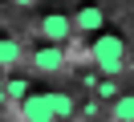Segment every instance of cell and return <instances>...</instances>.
<instances>
[{
	"mask_svg": "<svg viewBox=\"0 0 134 122\" xmlns=\"http://www.w3.org/2000/svg\"><path fill=\"white\" fill-rule=\"evenodd\" d=\"M90 53H93V69L102 77H118L122 65H126V41L118 33H98V41L90 45Z\"/></svg>",
	"mask_w": 134,
	"mask_h": 122,
	"instance_id": "cell-1",
	"label": "cell"
},
{
	"mask_svg": "<svg viewBox=\"0 0 134 122\" xmlns=\"http://www.w3.org/2000/svg\"><path fill=\"white\" fill-rule=\"evenodd\" d=\"M20 122H61L57 118V110H53V98H49V89H37V94H29L25 102H20Z\"/></svg>",
	"mask_w": 134,
	"mask_h": 122,
	"instance_id": "cell-2",
	"label": "cell"
},
{
	"mask_svg": "<svg viewBox=\"0 0 134 122\" xmlns=\"http://www.w3.org/2000/svg\"><path fill=\"white\" fill-rule=\"evenodd\" d=\"M73 16H65V12H45L41 16V37H45V45H65L69 37H73Z\"/></svg>",
	"mask_w": 134,
	"mask_h": 122,
	"instance_id": "cell-3",
	"label": "cell"
},
{
	"mask_svg": "<svg viewBox=\"0 0 134 122\" xmlns=\"http://www.w3.org/2000/svg\"><path fill=\"white\" fill-rule=\"evenodd\" d=\"M33 65H37L41 73H61V69L69 65V53H65L61 45H41V49L33 53Z\"/></svg>",
	"mask_w": 134,
	"mask_h": 122,
	"instance_id": "cell-4",
	"label": "cell"
},
{
	"mask_svg": "<svg viewBox=\"0 0 134 122\" xmlns=\"http://www.w3.org/2000/svg\"><path fill=\"white\" fill-rule=\"evenodd\" d=\"M102 20H106V12H102L98 4H85V8L73 12V29H77V33H98Z\"/></svg>",
	"mask_w": 134,
	"mask_h": 122,
	"instance_id": "cell-5",
	"label": "cell"
},
{
	"mask_svg": "<svg viewBox=\"0 0 134 122\" xmlns=\"http://www.w3.org/2000/svg\"><path fill=\"white\" fill-rule=\"evenodd\" d=\"M20 57H25V49H20V41H12V37H4L0 41V65H4V73H12L20 65Z\"/></svg>",
	"mask_w": 134,
	"mask_h": 122,
	"instance_id": "cell-6",
	"label": "cell"
},
{
	"mask_svg": "<svg viewBox=\"0 0 134 122\" xmlns=\"http://www.w3.org/2000/svg\"><path fill=\"white\" fill-rule=\"evenodd\" d=\"M93 98H98L102 106H114L118 98H122V89H118V77H102L98 89H93Z\"/></svg>",
	"mask_w": 134,
	"mask_h": 122,
	"instance_id": "cell-7",
	"label": "cell"
},
{
	"mask_svg": "<svg viewBox=\"0 0 134 122\" xmlns=\"http://www.w3.org/2000/svg\"><path fill=\"white\" fill-rule=\"evenodd\" d=\"M110 122H134V94H122L110 106Z\"/></svg>",
	"mask_w": 134,
	"mask_h": 122,
	"instance_id": "cell-8",
	"label": "cell"
},
{
	"mask_svg": "<svg viewBox=\"0 0 134 122\" xmlns=\"http://www.w3.org/2000/svg\"><path fill=\"white\" fill-rule=\"evenodd\" d=\"M49 98H53V110H57V118H61V122H65V118H73V114H77L73 98H69L65 89H49Z\"/></svg>",
	"mask_w": 134,
	"mask_h": 122,
	"instance_id": "cell-9",
	"label": "cell"
},
{
	"mask_svg": "<svg viewBox=\"0 0 134 122\" xmlns=\"http://www.w3.org/2000/svg\"><path fill=\"white\" fill-rule=\"evenodd\" d=\"M4 98H8V102H25V98H29V77L8 73V81H4Z\"/></svg>",
	"mask_w": 134,
	"mask_h": 122,
	"instance_id": "cell-10",
	"label": "cell"
},
{
	"mask_svg": "<svg viewBox=\"0 0 134 122\" xmlns=\"http://www.w3.org/2000/svg\"><path fill=\"white\" fill-rule=\"evenodd\" d=\"M12 4H20V8H29V4H33V0H12Z\"/></svg>",
	"mask_w": 134,
	"mask_h": 122,
	"instance_id": "cell-11",
	"label": "cell"
}]
</instances>
